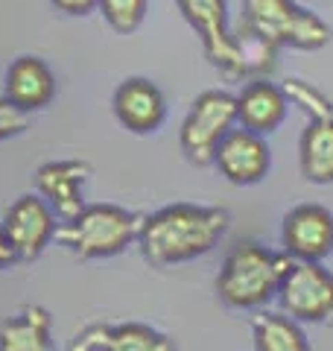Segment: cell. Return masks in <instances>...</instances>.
Instances as JSON below:
<instances>
[{
    "instance_id": "1",
    "label": "cell",
    "mask_w": 333,
    "mask_h": 351,
    "mask_svg": "<svg viewBox=\"0 0 333 351\" xmlns=\"http://www.w3.org/2000/svg\"><path fill=\"white\" fill-rule=\"evenodd\" d=\"M231 214L208 205H166L161 211L140 219L138 243L143 258L155 267L184 263L199 255H208L222 234L228 232Z\"/></svg>"
},
{
    "instance_id": "2",
    "label": "cell",
    "mask_w": 333,
    "mask_h": 351,
    "mask_svg": "<svg viewBox=\"0 0 333 351\" xmlns=\"http://www.w3.org/2000/svg\"><path fill=\"white\" fill-rule=\"evenodd\" d=\"M293 258L284 255V252H272L260 243L243 240L222 261L217 278L219 299L231 307L266 304L281 287V278Z\"/></svg>"
},
{
    "instance_id": "3",
    "label": "cell",
    "mask_w": 333,
    "mask_h": 351,
    "mask_svg": "<svg viewBox=\"0 0 333 351\" xmlns=\"http://www.w3.org/2000/svg\"><path fill=\"white\" fill-rule=\"evenodd\" d=\"M240 27L254 36L266 38L275 47H298V50H321L330 44L333 29L313 9L295 0H243Z\"/></svg>"
},
{
    "instance_id": "4",
    "label": "cell",
    "mask_w": 333,
    "mask_h": 351,
    "mask_svg": "<svg viewBox=\"0 0 333 351\" xmlns=\"http://www.w3.org/2000/svg\"><path fill=\"white\" fill-rule=\"evenodd\" d=\"M140 217L117 205L82 208L73 219L56 228V240L79 258H111L138 240Z\"/></svg>"
},
{
    "instance_id": "5",
    "label": "cell",
    "mask_w": 333,
    "mask_h": 351,
    "mask_svg": "<svg viewBox=\"0 0 333 351\" xmlns=\"http://www.w3.org/2000/svg\"><path fill=\"white\" fill-rule=\"evenodd\" d=\"M281 88L286 100H295L310 114V123L301 132V141H298L301 173L316 184H330L333 182V103L301 80H286Z\"/></svg>"
},
{
    "instance_id": "6",
    "label": "cell",
    "mask_w": 333,
    "mask_h": 351,
    "mask_svg": "<svg viewBox=\"0 0 333 351\" xmlns=\"http://www.w3.org/2000/svg\"><path fill=\"white\" fill-rule=\"evenodd\" d=\"M237 126V97L222 91V88H210V91L199 94L190 112H187L182 132H179V144L187 161L199 164H214L217 147L222 144V138Z\"/></svg>"
},
{
    "instance_id": "7",
    "label": "cell",
    "mask_w": 333,
    "mask_h": 351,
    "mask_svg": "<svg viewBox=\"0 0 333 351\" xmlns=\"http://www.w3.org/2000/svg\"><path fill=\"white\" fill-rule=\"evenodd\" d=\"M278 299L298 322L333 319V276L319 261L293 258L278 287Z\"/></svg>"
},
{
    "instance_id": "8",
    "label": "cell",
    "mask_w": 333,
    "mask_h": 351,
    "mask_svg": "<svg viewBox=\"0 0 333 351\" xmlns=\"http://www.w3.org/2000/svg\"><path fill=\"white\" fill-rule=\"evenodd\" d=\"M175 6L196 29L210 64L231 80H240V53L237 36L228 24V0H175Z\"/></svg>"
},
{
    "instance_id": "9",
    "label": "cell",
    "mask_w": 333,
    "mask_h": 351,
    "mask_svg": "<svg viewBox=\"0 0 333 351\" xmlns=\"http://www.w3.org/2000/svg\"><path fill=\"white\" fill-rule=\"evenodd\" d=\"M3 228L12 246L18 252L21 261H32L38 258L44 246L56 237V214L53 208L41 199V196H21L12 205L6 208V217H3Z\"/></svg>"
},
{
    "instance_id": "10",
    "label": "cell",
    "mask_w": 333,
    "mask_h": 351,
    "mask_svg": "<svg viewBox=\"0 0 333 351\" xmlns=\"http://www.w3.org/2000/svg\"><path fill=\"white\" fill-rule=\"evenodd\" d=\"M88 176H91V164L76 161V158L47 161L36 170L38 196L53 208V214L59 217L62 223L73 219L85 208L82 184L88 182Z\"/></svg>"
},
{
    "instance_id": "11",
    "label": "cell",
    "mask_w": 333,
    "mask_h": 351,
    "mask_svg": "<svg viewBox=\"0 0 333 351\" xmlns=\"http://www.w3.org/2000/svg\"><path fill=\"white\" fill-rule=\"evenodd\" d=\"M284 249L295 261H321L333 249V214L321 205H298L284 217Z\"/></svg>"
},
{
    "instance_id": "12",
    "label": "cell",
    "mask_w": 333,
    "mask_h": 351,
    "mask_svg": "<svg viewBox=\"0 0 333 351\" xmlns=\"http://www.w3.org/2000/svg\"><path fill=\"white\" fill-rule=\"evenodd\" d=\"M214 164L228 182L234 184H258L272 167L269 147L260 135H254L249 129H231L222 144L217 147Z\"/></svg>"
},
{
    "instance_id": "13",
    "label": "cell",
    "mask_w": 333,
    "mask_h": 351,
    "mask_svg": "<svg viewBox=\"0 0 333 351\" xmlns=\"http://www.w3.org/2000/svg\"><path fill=\"white\" fill-rule=\"evenodd\" d=\"M111 108H114L120 126H126L135 135H149L166 117V100L161 88L143 80V76H129L126 82H120L114 100H111Z\"/></svg>"
},
{
    "instance_id": "14",
    "label": "cell",
    "mask_w": 333,
    "mask_h": 351,
    "mask_svg": "<svg viewBox=\"0 0 333 351\" xmlns=\"http://www.w3.org/2000/svg\"><path fill=\"white\" fill-rule=\"evenodd\" d=\"M3 97L21 112H41L56 100V73L38 56H18L6 68Z\"/></svg>"
},
{
    "instance_id": "15",
    "label": "cell",
    "mask_w": 333,
    "mask_h": 351,
    "mask_svg": "<svg viewBox=\"0 0 333 351\" xmlns=\"http://www.w3.org/2000/svg\"><path fill=\"white\" fill-rule=\"evenodd\" d=\"M286 106L290 100L284 88L269 82L266 76H258L243 85V91L237 94V123L254 135H269L284 123Z\"/></svg>"
},
{
    "instance_id": "16",
    "label": "cell",
    "mask_w": 333,
    "mask_h": 351,
    "mask_svg": "<svg viewBox=\"0 0 333 351\" xmlns=\"http://www.w3.org/2000/svg\"><path fill=\"white\" fill-rule=\"evenodd\" d=\"M73 348L91 351H175L173 339L158 334L149 325H91L73 339Z\"/></svg>"
},
{
    "instance_id": "17",
    "label": "cell",
    "mask_w": 333,
    "mask_h": 351,
    "mask_svg": "<svg viewBox=\"0 0 333 351\" xmlns=\"http://www.w3.org/2000/svg\"><path fill=\"white\" fill-rule=\"evenodd\" d=\"M0 351H56L50 334V313L41 304L21 307L0 322Z\"/></svg>"
},
{
    "instance_id": "18",
    "label": "cell",
    "mask_w": 333,
    "mask_h": 351,
    "mask_svg": "<svg viewBox=\"0 0 333 351\" xmlns=\"http://www.w3.org/2000/svg\"><path fill=\"white\" fill-rule=\"evenodd\" d=\"M254 348L258 351H310L304 331L293 316L260 313L254 319Z\"/></svg>"
},
{
    "instance_id": "19",
    "label": "cell",
    "mask_w": 333,
    "mask_h": 351,
    "mask_svg": "<svg viewBox=\"0 0 333 351\" xmlns=\"http://www.w3.org/2000/svg\"><path fill=\"white\" fill-rule=\"evenodd\" d=\"M147 9L149 0H99V12H103L106 24L120 36L135 32L147 18Z\"/></svg>"
},
{
    "instance_id": "20",
    "label": "cell",
    "mask_w": 333,
    "mask_h": 351,
    "mask_svg": "<svg viewBox=\"0 0 333 351\" xmlns=\"http://www.w3.org/2000/svg\"><path fill=\"white\" fill-rule=\"evenodd\" d=\"M27 129H29V114L21 112L18 106H12L6 97H0V141L15 138Z\"/></svg>"
},
{
    "instance_id": "21",
    "label": "cell",
    "mask_w": 333,
    "mask_h": 351,
    "mask_svg": "<svg viewBox=\"0 0 333 351\" xmlns=\"http://www.w3.org/2000/svg\"><path fill=\"white\" fill-rule=\"evenodd\" d=\"M50 3L59 9L64 15H73V18H82V15H91L99 9V0H50Z\"/></svg>"
},
{
    "instance_id": "22",
    "label": "cell",
    "mask_w": 333,
    "mask_h": 351,
    "mask_svg": "<svg viewBox=\"0 0 333 351\" xmlns=\"http://www.w3.org/2000/svg\"><path fill=\"white\" fill-rule=\"evenodd\" d=\"M15 261H21V258H18V252H15V246H12V240H9V234H6L3 223H0V269L12 267Z\"/></svg>"
},
{
    "instance_id": "23",
    "label": "cell",
    "mask_w": 333,
    "mask_h": 351,
    "mask_svg": "<svg viewBox=\"0 0 333 351\" xmlns=\"http://www.w3.org/2000/svg\"><path fill=\"white\" fill-rule=\"evenodd\" d=\"M71 351H91V348H73V346H71Z\"/></svg>"
}]
</instances>
